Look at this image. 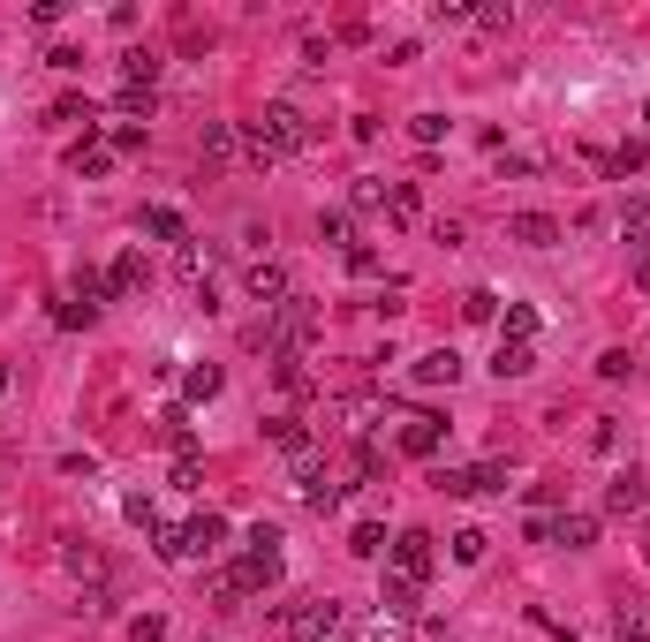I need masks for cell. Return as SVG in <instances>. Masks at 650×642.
Wrapping results in <instances>:
<instances>
[{"label": "cell", "instance_id": "cell-1", "mask_svg": "<svg viewBox=\"0 0 650 642\" xmlns=\"http://www.w3.org/2000/svg\"><path fill=\"white\" fill-rule=\"evenodd\" d=\"M242 152H250V167H273V159H295V152H310V121L295 114L288 99H273L265 114L242 129Z\"/></svg>", "mask_w": 650, "mask_h": 642}, {"label": "cell", "instance_id": "cell-2", "mask_svg": "<svg viewBox=\"0 0 650 642\" xmlns=\"http://www.w3.org/2000/svg\"><path fill=\"white\" fill-rule=\"evenodd\" d=\"M386 575H394V582H416V590L431 582V537H424V529H401V537L386 544Z\"/></svg>", "mask_w": 650, "mask_h": 642}, {"label": "cell", "instance_id": "cell-3", "mask_svg": "<svg viewBox=\"0 0 650 642\" xmlns=\"http://www.w3.org/2000/svg\"><path fill=\"white\" fill-rule=\"evenodd\" d=\"M333 620H341V612L325 605V597H295V605H280V635H288V642H325Z\"/></svg>", "mask_w": 650, "mask_h": 642}, {"label": "cell", "instance_id": "cell-4", "mask_svg": "<svg viewBox=\"0 0 650 642\" xmlns=\"http://www.w3.org/2000/svg\"><path fill=\"white\" fill-rule=\"evenodd\" d=\"M242 288H250V303H265V310H280V303L295 295L280 257H250V265H242Z\"/></svg>", "mask_w": 650, "mask_h": 642}, {"label": "cell", "instance_id": "cell-5", "mask_svg": "<svg viewBox=\"0 0 650 642\" xmlns=\"http://www.w3.org/2000/svg\"><path fill=\"white\" fill-rule=\"evenodd\" d=\"M174 272H182L189 288H197V303H212V272H220V250H212V242H197V235H189L182 250H174Z\"/></svg>", "mask_w": 650, "mask_h": 642}, {"label": "cell", "instance_id": "cell-6", "mask_svg": "<svg viewBox=\"0 0 650 642\" xmlns=\"http://www.w3.org/2000/svg\"><path fill=\"white\" fill-rule=\"evenodd\" d=\"M439 446H446V423L439 416H409V423H401V454H409V461H431Z\"/></svg>", "mask_w": 650, "mask_h": 642}, {"label": "cell", "instance_id": "cell-7", "mask_svg": "<svg viewBox=\"0 0 650 642\" xmlns=\"http://www.w3.org/2000/svg\"><path fill=\"white\" fill-rule=\"evenodd\" d=\"M613 642H650V597H620L613 605Z\"/></svg>", "mask_w": 650, "mask_h": 642}, {"label": "cell", "instance_id": "cell-8", "mask_svg": "<svg viewBox=\"0 0 650 642\" xmlns=\"http://www.w3.org/2000/svg\"><path fill=\"white\" fill-rule=\"evenodd\" d=\"M605 507H613V514H643V507H650V484H643L635 469H620L613 484H605Z\"/></svg>", "mask_w": 650, "mask_h": 642}, {"label": "cell", "instance_id": "cell-9", "mask_svg": "<svg viewBox=\"0 0 650 642\" xmlns=\"http://www.w3.org/2000/svg\"><path fill=\"white\" fill-rule=\"evenodd\" d=\"M416 386H454V378H462V355L454 348H431V355H416Z\"/></svg>", "mask_w": 650, "mask_h": 642}, {"label": "cell", "instance_id": "cell-10", "mask_svg": "<svg viewBox=\"0 0 650 642\" xmlns=\"http://www.w3.org/2000/svg\"><path fill=\"white\" fill-rule=\"evenodd\" d=\"M552 544H567V552H582V544H598V514H560V522H545Z\"/></svg>", "mask_w": 650, "mask_h": 642}, {"label": "cell", "instance_id": "cell-11", "mask_svg": "<svg viewBox=\"0 0 650 642\" xmlns=\"http://www.w3.org/2000/svg\"><path fill=\"white\" fill-rule=\"evenodd\" d=\"M492 491H507V461H477V469H462V491H454V499H492Z\"/></svg>", "mask_w": 650, "mask_h": 642}, {"label": "cell", "instance_id": "cell-12", "mask_svg": "<svg viewBox=\"0 0 650 642\" xmlns=\"http://www.w3.org/2000/svg\"><path fill=\"white\" fill-rule=\"evenodd\" d=\"M144 235H152V242H174V250H182L189 227H182V212H174V204H144Z\"/></svg>", "mask_w": 650, "mask_h": 642}, {"label": "cell", "instance_id": "cell-13", "mask_svg": "<svg viewBox=\"0 0 650 642\" xmlns=\"http://www.w3.org/2000/svg\"><path fill=\"white\" fill-rule=\"evenodd\" d=\"M386 220H394V227H416V220H424V189H416V182H394V189H386Z\"/></svg>", "mask_w": 650, "mask_h": 642}, {"label": "cell", "instance_id": "cell-14", "mask_svg": "<svg viewBox=\"0 0 650 642\" xmlns=\"http://www.w3.org/2000/svg\"><path fill=\"white\" fill-rule=\"evenodd\" d=\"M227 544V514H197V522H189V559H212Z\"/></svg>", "mask_w": 650, "mask_h": 642}, {"label": "cell", "instance_id": "cell-15", "mask_svg": "<svg viewBox=\"0 0 650 642\" xmlns=\"http://www.w3.org/2000/svg\"><path fill=\"white\" fill-rule=\"evenodd\" d=\"M144 280H152V272H144V257H137V250H121L114 272H106V295H137Z\"/></svg>", "mask_w": 650, "mask_h": 642}, {"label": "cell", "instance_id": "cell-16", "mask_svg": "<svg viewBox=\"0 0 650 642\" xmlns=\"http://www.w3.org/2000/svg\"><path fill=\"white\" fill-rule=\"evenodd\" d=\"M492 371H499V378H530V371H537V348H530V340H499Z\"/></svg>", "mask_w": 650, "mask_h": 642}, {"label": "cell", "instance_id": "cell-17", "mask_svg": "<svg viewBox=\"0 0 650 642\" xmlns=\"http://www.w3.org/2000/svg\"><path fill=\"white\" fill-rule=\"evenodd\" d=\"M514 242H530V250H552V242H560V220H552V212H522V220H514Z\"/></svg>", "mask_w": 650, "mask_h": 642}, {"label": "cell", "instance_id": "cell-18", "mask_svg": "<svg viewBox=\"0 0 650 642\" xmlns=\"http://www.w3.org/2000/svg\"><path fill=\"white\" fill-rule=\"evenodd\" d=\"M416 597H424V590H416V582H394V575H386V590H378V605L394 612V620H416V612H424V605H416Z\"/></svg>", "mask_w": 650, "mask_h": 642}, {"label": "cell", "instance_id": "cell-19", "mask_svg": "<svg viewBox=\"0 0 650 642\" xmlns=\"http://www.w3.org/2000/svg\"><path fill=\"white\" fill-rule=\"evenodd\" d=\"M265 439H273L280 454H303V446H310V431H303V416H273V423H265Z\"/></svg>", "mask_w": 650, "mask_h": 642}, {"label": "cell", "instance_id": "cell-20", "mask_svg": "<svg viewBox=\"0 0 650 642\" xmlns=\"http://www.w3.org/2000/svg\"><path fill=\"white\" fill-rule=\"evenodd\" d=\"M220 386H227V378H220V363H197V371L182 378V401H212Z\"/></svg>", "mask_w": 650, "mask_h": 642}, {"label": "cell", "instance_id": "cell-21", "mask_svg": "<svg viewBox=\"0 0 650 642\" xmlns=\"http://www.w3.org/2000/svg\"><path fill=\"white\" fill-rule=\"evenodd\" d=\"M620 242H628L635 257L650 250V204H628V220H620Z\"/></svg>", "mask_w": 650, "mask_h": 642}, {"label": "cell", "instance_id": "cell-22", "mask_svg": "<svg viewBox=\"0 0 650 642\" xmlns=\"http://www.w3.org/2000/svg\"><path fill=\"white\" fill-rule=\"evenodd\" d=\"M499 340H530V348H537V310H530V303H507V325H499Z\"/></svg>", "mask_w": 650, "mask_h": 642}, {"label": "cell", "instance_id": "cell-23", "mask_svg": "<svg viewBox=\"0 0 650 642\" xmlns=\"http://www.w3.org/2000/svg\"><path fill=\"white\" fill-rule=\"evenodd\" d=\"M152 537H159V559H174V567L189 559V522H159Z\"/></svg>", "mask_w": 650, "mask_h": 642}, {"label": "cell", "instance_id": "cell-24", "mask_svg": "<svg viewBox=\"0 0 650 642\" xmlns=\"http://www.w3.org/2000/svg\"><path fill=\"white\" fill-rule=\"evenodd\" d=\"M348 552H356V559H378V552H386V529H378V522H356V529H348Z\"/></svg>", "mask_w": 650, "mask_h": 642}, {"label": "cell", "instance_id": "cell-25", "mask_svg": "<svg viewBox=\"0 0 650 642\" xmlns=\"http://www.w3.org/2000/svg\"><path fill=\"white\" fill-rule=\"evenodd\" d=\"M303 507H310V514H333V507H341V484H333V476H318V484H303Z\"/></svg>", "mask_w": 650, "mask_h": 642}, {"label": "cell", "instance_id": "cell-26", "mask_svg": "<svg viewBox=\"0 0 650 642\" xmlns=\"http://www.w3.org/2000/svg\"><path fill=\"white\" fill-rule=\"evenodd\" d=\"M205 159H227L235 152V121H205V144H197Z\"/></svg>", "mask_w": 650, "mask_h": 642}, {"label": "cell", "instance_id": "cell-27", "mask_svg": "<svg viewBox=\"0 0 650 642\" xmlns=\"http://www.w3.org/2000/svg\"><path fill=\"white\" fill-rule=\"evenodd\" d=\"M318 235L333 242V250H356V227H348V212H325V220H318Z\"/></svg>", "mask_w": 650, "mask_h": 642}, {"label": "cell", "instance_id": "cell-28", "mask_svg": "<svg viewBox=\"0 0 650 642\" xmlns=\"http://www.w3.org/2000/svg\"><path fill=\"white\" fill-rule=\"evenodd\" d=\"M61 559H69V575H91V582H99V575H106V559H99V552H91V544H69V552H61Z\"/></svg>", "mask_w": 650, "mask_h": 642}, {"label": "cell", "instance_id": "cell-29", "mask_svg": "<svg viewBox=\"0 0 650 642\" xmlns=\"http://www.w3.org/2000/svg\"><path fill=\"white\" fill-rule=\"evenodd\" d=\"M129 642H167V612H137V620H129Z\"/></svg>", "mask_w": 650, "mask_h": 642}, {"label": "cell", "instance_id": "cell-30", "mask_svg": "<svg viewBox=\"0 0 650 642\" xmlns=\"http://www.w3.org/2000/svg\"><path fill=\"white\" fill-rule=\"evenodd\" d=\"M212 597H220V605H242V597H250L242 590V567H220V575H212Z\"/></svg>", "mask_w": 650, "mask_h": 642}, {"label": "cell", "instance_id": "cell-31", "mask_svg": "<svg viewBox=\"0 0 650 642\" xmlns=\"http://www.w3.org/2000/svg\"><path fill=\"white\" fill-rule=\"evenodd\" d=\"M492 310H499V295H492V288H469V295H462V318H469V325H484Z\"/></svg>", "mask_w": 650, "mask_h": 642}, {"label": "cell", "instance_id": "cell-32", "mask_svg": "<svg viewBox=\"0 0 650 642\" xmlns=\"http://www.w3.org/2000/svg\"><path fill=\"white\" fill-rule=\"evenodd\" d=\"M348 197H356V212H371V204H386V182H378V174H356Z\"/></svg>", "mask_w": 650, "mask_h": 642}, {"label": "cell", "instance_id": "cell-33", "mask_svg": "<svg viewBox=\"0 0 650 642\" xmlns=\"http://www.w3.org/2000/svg\"><path fill=\"white\" fill-rule=\"evenodd\" d=\"M484 544H492L484 529H462V537H454V559H462V567H477V559H484Z\"/></svg>", "mask_w": 650, "mask_h": 642}, {"label": "cell", "instance_id": "cell-34", "mask_svg": "<svg viewBox=\"0 0 650 642\" xmlns=\"http://www.w3.org/2000/svg\"><path fill=\"white\" fill-rule=\"evenodd\" d=\"M409 136H416V144H439V136H446V114H416Z\"/></svg>", "mask_w": 650, "mask_h": 642}, {"label": "cell", "instance_id": "cell-35", "mask_svg": "<svg viewBox=\"0 0 650 642\" xmlns=\"http://www.w3.org/2000/svg\"><path fill=\"white\" fill-rule=\"evenodd\" d=\"M46 68H61V76H76V68H84V53H76V46H53V53H46Z\"/></svg>", "mask_w": 650, "mask_h": 642}, {"label": "cell", "instance_id": "cell-36", "mask_svg": "<svg viewBox=\"0 0 650 642\" xmlns=\"http://www.w3.org/2000/svg\"><path fill=\"white\" fill-rule=\"evenodd\" d=\"M598 378H628V348H605L598 355Z\"/></svg>", "mask_w": 650, "mask_h": 642}, {"label": "cell", "instance_id": "cell-37", "mask_svg": "<svg viewBox=\"0 0 650 642\" xmlns=\"http://www.w3.org/2000/svg\"><path fill=\"white\" fill-rule=\"evenodd\" d=\"M635 288H643V295H650V250H643V257H635Z\"/></svg>", "mask_w": 650, "mask_h": 642}, {"label": "cell", "instance_id": "cell-38", "mask_svg": "<svg viewBox=\"0 0 650 642\" xmlns=\"http://www.w3.org/2000/svg\"><path fill=\"white\" fill-rule=\"evenodd\" d=\"M0 393H8V363H0Z\"/></svg>", "mask_w": 650, "mask_h": 642}, {"label": "cell", "instance_id": "cell-39", "mask_svg": "<svg viewBox=\"0 0 650 642\" xmlns=\"http://www.w3.org/2000/svg\"><path fill=\"white\" fill-rule=\"evenodd\" d=\"M643 559H650V544H643Z\"/></svg>", "mask_w": 650, "mask_h": 642}, {"label": "cell", "instance_id": "cell-40", "mask_svg": "<svg viewBox=\"0 0 650 642\" xmlns=\"http://www.w3.org/2000/svg\"><path fill=\"white\" fill-rule=\"evenodd\" d=\"M643 121H650V106H643Z\"/></svg>", "mask_w": 650, "mask_h": 642}, {"label": "cell", "instance_id": "cell-41", "mask_svg": "<svg viewBox=\"0 0 650 642\" xmlns=\"http://www.w3.org/2000/svg\"><path fill=\"white\" fill-rule=\"evenodd\" d=\"M643 340H650V333H643Z\"/></svg>", "mask_w": 650, "mask_h": 642}]
</instances>
